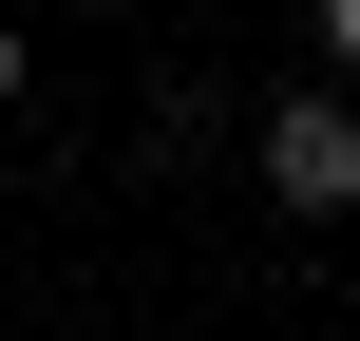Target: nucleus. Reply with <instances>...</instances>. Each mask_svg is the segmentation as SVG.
I'll list each match as a JSON object with an SVG mask.
<instances>
[{"label":"nucleus","instance_id":"f03ea898","mask_svg":"<svg viewBox=\"0 0 360 341\" xmlns=\"http://www.w3.org/2000/svg\"><path fill=\"white\" fill-rule=\"evenodd\" d=\"M323 38H342V57H360V0H323Z\"/></svg>","mask_w":360,"mask_h":341},{"label":"nucleus","instance_id":"7ed1b4c3","mask_svg":"<svg viewBox=\"0 0 360 341\" xmlns=\"http://www.w3.org/2000/svg\"><path fill=\"white\" fill-rule=\"evenodd\" d=\"M0 95H19V38H0Z\"/></svg>","mask_w":360,"mask_h":341},{"label":"nucleus","instance_id":"f257e3e1","mask_svg":"<svg viewBox=\"0 0 360 341\" xmlns=\"http://www.w3.org/2000/svg\"><path fill=\"white\" fill-rule=\"evenodd\" d=\"M266 190H285V209H360V114L342 95H285V114H266Z\"/></svg>","mask_w":360,"mask_h":341}]
</instances>
